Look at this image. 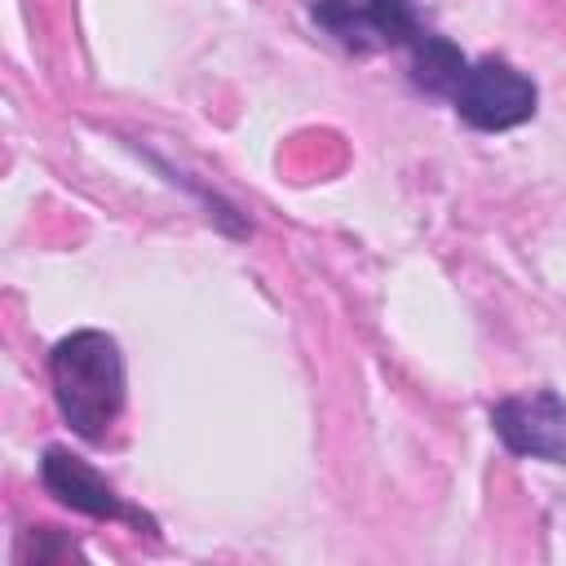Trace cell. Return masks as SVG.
Masks as SVG:
<instances>
[{"label":"cell","mask_w":566,"mask_h":566,"mask_svg":"<svg viewBox=\"0 0 566 566\" xmlns=\"http://www.w3.org/2000/svg\"><path fill=\"white\" fill-rule=\"evenodd\" d=\"M53 398L71 433L84 442H106L119 407H124V358L106 332H71L53 345L49 358Z\"/></svg>","instance_id":"6da1fadb"},{"label":"cell","mask_w":566,"mask_h":566,"mask_svg":"<svg viewBox=\"0 0 566 566\" xmlns=\"http://www.w3.org/2000/svg\"><path fill=\"white\" fill-rule=\"evenodd\" d=\"M535 84L513 71L509 62L500 57H482V62H469L464 80L455 84L451 93V106L464 124L482 128V133H500V128H517L535 115Z\"/></svg>","instance_id":"7a4b0ae2"},{"label":"cell","mask_w":566,"mask_h":566,"mask_svg":"<svg viewBox=\"0 0 566 566\" xmlns=\"http://www.w3.org/2000/svg\"><path fill=\"white\" fill-rule=\"evenodd\" d=\"M314 22L332 31L345 49H380V44H416L424 35L411 0H314Z\"/></svg>","instance_id":"3957f363"},{"label":"cell","mask_w":566,"mask_h":566,"mask_svg":"<svg viewBox=\"0 0 566 566\" xmlns=\"http://www.w3.org/2000/svg\"><path fill=\"white\" fill-rule=\"evenodd\" d=\"M491 424L513 455L566 464V402L553 389H531L495 402Z\"/></svg>","instance_id":"277c9868"},{"label":"cell","mask_w":566,"mask_h":566,"mask_svg":"<svg viewBox=\"0 0 566 566\" xmlns=\"http://www.w3.org/2000/svg\"><path fill=\"white\" fill-rule=\"evenodd\" d=\"M40 482H44L66 509H75V513H84V517L150 526V517L137 513V509H128V504L115 495V486H111L97 469H88L80 455L62 451V447H49V451H44V460H40Z\"/></svg>","instance_id":"5b68a950"},{"label":"cell","mask_w":566,"mask_h":566,"mask_svg":"<svg viewBox=\"0 0 566 566\" xmlns=\"http://www.w3.org/2000/svg\"><path fill=\"white\" fill-rule=\"evenodd\" d=\"M464 71H469V62H464V53H460L451 40L424 31V35L411 44V75H416L420 88H429V93H447V97H451L455 84L464 80Z\"/></svg>","instance_id":"8992f818"}]
</instances>
